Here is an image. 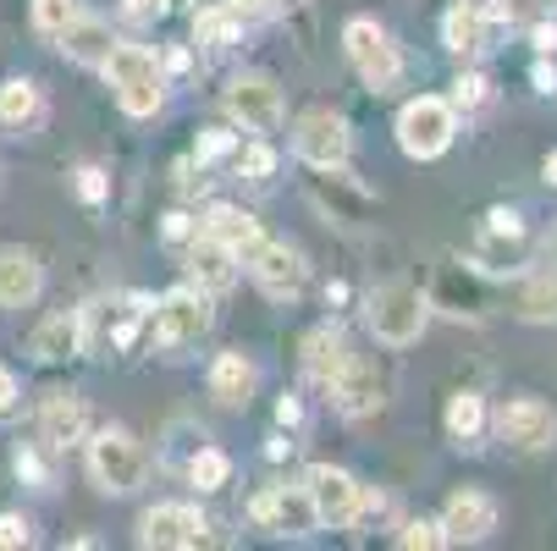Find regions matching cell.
<instances>
[{"instance_id":"cell-1","label":"cell","mask_w":557,"mask_h":551,"mask_svg":"<svg viewBox=\"0 0 557 551\" xmlns=\"http://www.w3.org/2000/svg\"><path fill=\"white\" fill-rule=\"evenodd\" d=\"M364 321L375 331V342L386 348H409L425 337V321H431V298L409 281H386L364 298Z\"/></svg>"},{"instance_id":"cell-2","label":"cell","mask_w":557,"mask_h":551,"mask_svg":"<svg viewBox=\"0 0 557 551\" xmlns=\"http://www.w3.org/2000/svg\"><path fill=\"white\" fill-rule=\"evenodd\" d=\"M106 77H111V89H116V105L127 116H154L166 100V77H161V61H154V50L144 45H122L106 55Z\"/></svg>"},{"instance_id":"cell-3","label":"cell","mask_w":557,"mask_h":551,"mask_svg":"<svg viewBox=\"0 0 557 551\" xmlns=\"http://www.w3.org/2000/svg\"><path fill=\"white\" fill-rule=\"evenodd\" d=\"M453 133H458V111L436 95H420L397 111V149H404L409 161H436V154H447Z\"/></svg>"},{"instance_id":"cell-4","label":"cell","mask_w":557,"mask_h":551,"mask_svg":"<svg viewBox=\"0 0 557 551\" xmlns=\"http://www.w3.org/2000/svg\"><path fill=\"white\" fill-rule=\"evenodd\" d=\"M343 50H348L354 72L364 77V84H370L375 95L397 89V77H404V50L392 45V34H386L381 23H370V17H354V23L343 28Z\"/></svg>"},{"instance_id":"cell-5","label":"cell","mask_w":557,"mask_h":551,"mask_svg":"<svg viewBox=\"0 0 557 551\" xmlns=\"http://www.w3.org/2000/svg\"><path fill=\"white\" fill-rule=\"evenodd\" d=\"M89 475H95V486L106 497H133L144 486V475H149V458H144V447L127 430H100L89 441Z\"/></svg>"},{"instance_id":"cell-6","label":"cell","mask_w":557,"mask_h":551,"mask_svg":"<svg viewBox=\"0 0 557 551\" xmlns=\"http://www.w3.org/2000/svg\"><path fill=\"white\" fill-rule=\"evenodd\" d=\"M210 321H215L210 298L194 292V287H177V292L161 298V309H154V337H161L166 353H183V348H199L205 342Z\"/></svg>"},{"instance_id":"cell-7","label":"cell","mask_w":557,"mask_h":551,"mask_svg":"<svg viewBox=\"0 0 557 551\" xmlns=\"http://www.w3.org/2000/svg\"><path fill=\"white\" fill-rule=\"evenodd\" d=\"M304 491H309L314 524H326V529H348V524L359 518V508H364V491H359V480L348 475V468H332V463L309 468Z\"/></svg>"},{"instance_id":"cell-8","label":"cell","mask_w":557,"mask_h":551,"mask_svg":"<svg viewBox=\"0 0 557 551\" xmlns=\"http://www.w3.org/2000/svg\"><path fill=\"white\" fill-rule=\"evenodd\" d=\"M226 116L244 127V133H276L282 127V89L271 84L265 72H244L226 84Z\"/></svg>"},{"instance_id":"cell-9","label":"cell","mask_w":557,"mask_h":551,"mask_svg":"<svg viewBox=\"0 0 557 551\" xmlns=\"http://www.w3.org/2000/svg\"><path fill=\"white\" fill-rule=\"evenodd\" d=\"M348 122L343 116H332V111H309V116H298V127H293V154L304 166H314V172H326V166H343L348 161Z\"/></svg>"},{"instance_id":"cell-10","label":"cell","mask_w":557,"mask_h":551,"mask_svg":"<svg viewBox=\"0 0 557 551\" xmlns=\"http://www.w3.org/2000/svg\"><path fill=\"white\" fill-rule=\"evenodd\" d=\"M497 436L513 452H546V447H557V414L541 398H513L497 414Z\"/></svg>"},{"instance_id":"cell-11","label":"cell","mask_w":557,"mask_h":551,"mask_svg":"<svg viewBox=\"0 0 557 551\" xmlns=\"http://www.w3.org/2000/svg\"><path fill=\"white\" fill-rule=\"evenodd\" d=\"M138 540L144 546H177V551H194L210 540V524L199 518V508L188 502H161L138 518Z\"/></svg>"},{"instance_id":"cell-12","label":"cell","mask_w":557,"mask_h":551,"mask_svg":"<svg viewBox=\"0 0 557 551\" xmlns=\"http://www.w3.org/2000/svg\"><path fill=\"white\" fill-rule=\"evenodd\" d=\"M332 398H337V409L348 419H364V414H375L386 403V375L375 370V359L348 353V364L332 375Z\"/></svg>"},{"instance_id":"cell-13","label":"cell","mask_w":557,"mask_h":551,"mask_svg":"<svg viewBox=\"0 0 557 551\" xmlns=\"http://www.w3.org/2000/svg\"><path fill=\"white\" fill-rule=\"evenodd\" d=\"M244 260H249V276L260 281V292H271V298H293L304 287V276H309L304 254L287 249V243H271V238H260Z\"/></svg>"},{"instance_id":"cell-14","label":"cell","mask_w":557,"mask_h":551,"mask_svg":"<svg viewBox=\"0 0 557 551\" xmlns=\"http://www.w3.org/2000/svg\"><path fill=\"white\" fill-rule=\"evenodd\" d=\"M497 529V502L486 491H458L442 513V540L447 546H474Z\"/></svg>"},{"instance_id":"cell-15","label":"cell","mask_w":557,"mask_h":551,"mask_svg":"<svg viewBox=\"0 0 557 551\" xmlns=\"http://www.w3.org/2000/svg\"><path fill=\"white\" fill-rule=\"evenodd\" d=\"M314 204L332 210V221H343V226H359L375 199H370V188H359L343 166H326L321 177H314Z\"/></svg>"},{"instance_id":"cell-16","label":"cell","mask_w":557,"mask_h":551,"mask_svg":"<svg viewBox=\"0 0 557 551\" xmlns=\"http://www.w3.org/2000/svg\"><path fill=\"white\" fill-rule=\"evenodd\" d=\"M45 287V271L28 249H0V309H28Z\"/></svg>"},{"instance_id":"cell-17","label":"cell","mask_w":557,"mask_h":551,"mask_svg":"<svg viewBox=\"0 0 557 551\" xmlns=\"http://www.w3.org/2000/svg\"><path fill=\"white\" fill-rule=\"evenodd\" d=\"M28 353L39 364H66L84 353V321L77 314H50V321H39V331L28 337Z\"/></svg>"},{"instance_id":"cell-18","label":"cell","mask_w":557,"mask_h":551,"mask_svg":"<svg viewBox=\"0 0 557 551\" xmlns=\"http://www.w3.org/2000/svg\"><path fill=\"white\" fill-rule=\"evenodd\" d=\"M255 518L276 535H304L314 524V508H309V491H260L255 497Z\"/></svg>"},{"instance_id":"cell-19","label":"cell","mask_w":557,"mask_h":551,"mask_svg":"<svg viewBox=\"0 0 557 551\" xmlns=\"http://www.w3.org/2000/svg\"><path fill=\"white\" fill-rule=\"evenodd\" d=\"M348 337H343V326H314L309 337H304V370H309V380H321V386H332V375L348 364Z\"/></svg>"},{"instance_id":"cell-20","label":"cell","mask_w":557,"mask_h":551,"mask_svg":"<svg viewBox=\"0 0 557 551\" xmlns=\"http://www.w3.org/2000/svg\"><path fill=\"white\" fill-rule=\"evenodd\" d=\"M205 231H210V238L221 243V249H232L237 260H244L260 238H265V231H260V221L249 215V210H237V204H215L210 215H205Z\"/></svg>"},{"instance_id":"cell-21","label":"cell","mask_w":557,"mask_h":551,"mask_svg":"<svg viewBox=\"0 0 557 551\" xmlns=\"http://www.w3.org/2000/svg\"><path fill=\"white\" fill-rule=\"evenodd\" d=\"M210 398H215L221 409H244V403L255 398V364H249L244 353H221V359L210 364Z\"/></svg>"},{"instance_id":"cell-22","label":"cell","mask_w":557,"mask_h":551,"mask_svg":"<svg viewBox=\"0 0 557 551\" xmlns=\"http://www.w3.org/2000/svg\"><path fill=\"white\" fill-rule=\"evenodd\" d=\"M39 430L50 447H72V441H84L89 436V409L77 403V398H45L39 409Z\"/></svg>"},{"instance_id":"cell-23","label":"cell","mask_w":557,"mask_h":551,"mask_svg":"<svg viewBox=\"0 0 557 551\" xmlns=\"http://www.w3.org/2000/svg\"><path fill=\"white\" fill-rule=\"evenodd\" d=\"M237 254L232 249H221L210 231H199L194 238V249H188V271L199 276V287H210V292H226L232 281H237V265H232Z\"/></svg>"},{"instance_id":"cell-24","label":"cell","mask_w":557,"mask_h":551,"mask_svg":"<svg viewBox=\"0 0 557 551\" xmlns=\"http://www.w3.org/2000/svg\"><path fill=\"white\" fill-rule=\"evenodd\" d=\"M61 50L72 61H84V66H106V55L116 50V34L106 23H95V17H72L66 34H61Z\"/></svg>"},{"instance_id":"cell-25","label":"cell","mask_w":557,"mask_h":551,"mask_svg":"<svg viewBox=\"0 0 557 551\" xmlns=\"http://www.w3.org/2000/svg\"><path fill=\"white\" fill-rule=\"evenodd\" d=\"M481 430H486L481 391H458V398L447 403V436H453L458 447H481Z\"/></svg>"},{"instance_id":"cell-26","label":"cell","mask_w":557,"mask_h":551,"mask_svg":"<svg viewBox=\"0 0 557 551\" xmlns=\"http://www.w3.org/2000/svg\"><path fill=\"white\" fill-rule=\"evenodd\" d=\"M442 39L453 55H481L486 50V23H481V7H453L447 23H442Z\"/></svg>"},{"instance_id":"cell-27","label":"cell","mask_w":557,"mask_h":551,"mask_svg":"<svg viewBox=\"0 0 557 551\" xmlns=\"http://www.w3.org/2000/svg\"><path fill=\"white\" fill-rule=\"evenodd\" d=\"M0 122H7V127H28V122H39V84H28V77H12V84H0Z\"/></svg>"},{"instance_id":"cell-28","label":"cell","mask_w":557,"mask_h":551,"mask_svg":"<svg viewBox=\"0 0 557 551\" xmlns=\"http://www.w3.org/2000/svg\"><path fill=\"white\" fill-rule=\"evenodd\" d=\"M519 321H535V326L557 321V265H546V271L524 287V298H519Z\"/></svg>"},{"instance_id":"cell-29","label":"cell","mask_w":557,"mask_h":551,"mask_svg":"<svg viewBox=\"0 0 557 551\" xmlns=\"http://www.w3.org/2000/svg\"><path fill=\"white\" fill-rule=\"evenodd\" d=\"M188 480H194L199 491H221V486L232 480V458L215 452V447H199V452L188 458Z\"/></svg>"},{"instance_id":"cell-30","label":"cell","mask_w":557,"mask_h":551,"mask_svg":"<svg viewBox=\"0 0 557 551\" xmlns=\"http://www.w3.org/2000/svg\"><path fill=\"white\" fill-rule=\"evenodd\" d=\"M237 28H244V23H237L226 7H210V12H199V17H194V39H199V45H210V50H226V45L237 39Z\"/></svg>"},{"instance_id":"cell-31","label":"cell","mask_w":557,"mask_h":551,"mask_svg":"<svg viewBox=\"0 0 557 551\" xmlns=\"http://www.w3.org/2000/svg\"><path fill=\"white\" fill-rule=\"evenodd\" d=\"M486 100H492V84H486L481 72H458L453 77V100H447L453 111H481Z\"/></svg>"},{"instance_id":"cell-32","label":"cell","mask_w":557,"mask_h":551,"mask_svg":"<svg viewBox=\"0 0 557 551\" xmlns=\"http://www.w3.org/2000/svg\"><path fill=\"white\" fill-rule=\"evenodd\" d=\"M72 17H77L72 0H34V28H39L45 39H61Z\"/></svg>"},{"instance_id":"cell-33","label":"cell","mask_w":557,"mask_h":551,"mask_svg":"<svg viewBox=\"0 0 557 551\" xmlns=\"http://www.w3.org/2000/svg\"><path fill=\"white\" fill-rule=\"evenodd\" d=\"M436 298H442V303H463L458 314H486V309H481V292H474V281H469V276L458 281L453 271H442V292H436Z\"/></svg>"},{"instance_id":"cell-34","label":"cell","mask_w":557,"mask_h":551,"mask_svg":"<svg viewBox=\"0 0 557 551\" xmlns=\"http://www.w3.org/2000/svg\"><path fill=\"white\" fill-rule=\"evenodd\" d=\"M237 172L255 177V183H260V177H271V172H276V149H271V143H249L244 154H237Z\"/></svg>"},{"instance_id":"cell-35","label":"cell","mask_w":557,"mask_h":551,"mask_svg":"<svg viewBox=\"0 0 557 551\" xmlns=\"http://www.w3.org/2000/svg\"><path fill=\"white\" fill-rule=\"evenodd\" d=\"M397 546H409V551H431V546H447V540H442V524H431V518H414V524H404Z\"/></svg>"},{"instance_id":"cell-36","label":"cell","mask_w":557,"mask_h":551,"mask_svg":"<svg viewBox=\"0 0 557 551\" xmlns=\"http://www.w3.org/2000/svg\"><path fill=\"white\" fill-rule=\"evenodd\" d=\"M226 12H232L237 23H260V17L287 12V0H226Z\"/></svg>"},{"instance_id":"cell-37","label":"cell","mask_w":557,"mask_h":551,"mask_svg":"<svg viewBox=\"0 0 557 551\" xmlns=\"http://www.w3.org/2000/svg\"><path fill=\"white\" fill-rule=\"evenodd\" d=\"M28 540L34 535H28V518L23 513H0V546L12 551V546H28Z\"/></svg>"},{"instance_id":"cell-38","label":"cell","mask_w":557,"mask_h":551,"mask_svg":"<svg viewBox=\"0 0 557 551\" xmlns=\"http://www.w3.org/2000/svg\"><path fill=\"white\" fill-rule=\"evenodd\" d=\"M226 149H232V133H221V127H215V133H205V138H199V149H194V154H199V166H210V161H221Z\"/></svg>"},{"instance_id":"cell-39","label":"cell","mask_w":557,"mask_h":551,"mask_svg":"<svg viewBox=\"0 0 557 551\" xmlns=\"http://www.w3.org/2000/svg\"><path fill=\"white\" fill-rule=\"evenodd\" d=\"M17 409V375L12 370H0V419H7Z\"/></svg>"},{"instance_id":"cell-40","label":"cell","mask_w":557,"mask_h":551,"mask_svg":"<svg viewBox=\"0 0 557 551\" xmlns=\"http://www.w3.org/2000/svg\"><path fill=\"white\" fill-rule=\"evenodd\" d=\"M77 193H84L89 204H100V199H106V172H95V166H89V172H84V183H77Z\"/></svg>"},{"instance_id":"cell-41","label":"cell","mask_w":557,"mask_h":551,"mask_svg":"<svg viewBox=\"0 0 557 551\" xmlns=\"http://www.w3.org/2000/svg\"><path fill=\"white\" fill-rule=\"evenodd\" d=\"M530 39H535V50H541V55H552V50H557V23H535V28H530Z\"/></svg>"},{"instance_id":"cell-42","label":"cell","mask_w":557,"mask_h":551,"mask_svg":"<svg viewBox=\"0 0 557 551\" xmlns=\"http://www.w3.org/2000/svg\"><path fill=\"white\" fill-rule=\"evenodd\" d=\"M122 7H127L133 17H161V12L172 7V0H122Z\"/></svg>"},{"instance_id":"cell-43","label":"cell","mask_w":557,"mask_h":551,"mask_svg":"<svg viewBox=\"0 0 557 551\" xmlns=\"http://www.w3.org/2000/svg\"><path fill=\"white\" fill-rule=\"evenodd\" d=\"M541 260H546V265H557V221H552V231L541 238Z\"/></svg>"},{"instance_id":"cell-44","label":"cell","mask_w":557,"mask_h":551,"mask_svg":"<svg viewBox=\"0 0 557 551\" xmlns=\"http://www.w3.org/2000/svg\"><path fill=\"white\" fill-rule=\"evenodd\" d=\"M166 238H172V243L188 238V215H172V221H166Z\"/></svg>"},{"instance_id":"cell-45","label":"cell","mask_w":557,"mask_h":551,"mask_svg":"<svg viewBox=\"0 0 557 551\" xmlns=\"http://www.w3.org/2000/svg\"><path fill=\"white\" fill-rule=\"evenodd\" d=\"M298 414H304V409H298V403H293V398H287V403H282V409H276V419H282V425H298Z\"/></svg>"},{"instance_id":"cell-46","label":"cell","mask_w":557,"mask_h":551,"mask_svg":"<svg viewBox=\"0 0 557 551\" xmlns=\"http://www.w3.org/2000/svg\"><path fill=\"white\" fill-rule=\"evenodd\" d=\"M541 172H546V188H557V149L546 154V166H541Z\"/></svg>"},{"instance_id":"cell-47","label":"cell","mask_w":557,"mask_h":551,"mask_svg":"<svg viewBox=\"0 0 557 551\" xmlns=\"http://www.w3.org/2000/svg\"><path fill=\"white\" fill-rule=\"evenodd\" d=\"M458 7H486V0H458Z\"/></svg>"},{"instance_id":"cell-48","label":"cell","mask_w":557,"mask_h":551,"mask_svg":"<svg viewBox=\"0 0 557 551\" xmlns=\"http://www.w3.org/2000/svg\"><path fill=\"white\" fill-rule=\"evenodd\" d=\"M172 7H188V0H172Z\"/></svg>"}]
</instances>
